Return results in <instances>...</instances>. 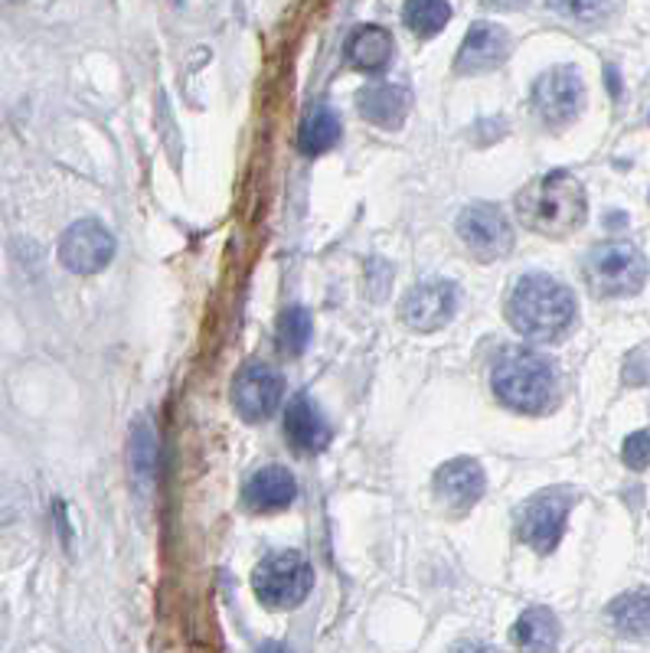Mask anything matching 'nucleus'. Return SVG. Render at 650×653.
<instances>
[{"instance_id":"b1692460","label":"nucleus","mask_w":650,"mask_h":653,"mask_svg":"<svg viewBox=\"0 0 650 653\" xmlns=\"http://www.w3.org/2000/svg\"><path fill=\"white\" fill-rule=\"evenodd\" d=\"M550 7L569 20H579V23H592L605 13L609 0H550Z\"/></svg>"},{"instance_id":"ddd939ff","label":"nucleus","mask_w":650,"mask_h":653,"mask_svg":"<svg viewBox=\"0 0 650 653\" xmlns=\"http://www.w3.org/2000/svg\"><path fill=\"white\" fill-rule=\"evenodd\" d=\"M510 56V33L497 23H474L455 56V69L461 75H474V72H491L497 65H504Z\"/></svg>"},{"instance_id":"f03ea898","label":"nucleus","mask_w":650,"mask_h":653,"mask_svg":"<svg viewBox=\"0 0 650 653\" xmlns=\"http://www.w3.org/2000/svg\"><path fill=\"white\" fill-rule=\"evenodd\" d=\"M517 216L520 222L537 232V235H550V239H566L573 235L586 216H589V203H586V190L582 183L566 173V170H553L543 177H533L520 193H517Z\"/></svg>"},{"instance_id":"9d476101","label":"nucleus","mask_w":650,"mask_h":653,"mask_svg":"<svg viewBox=\"0 0 650 653\" xmlns=\"http://www.w3.org/2000/svg\"><path fill=\"white\" fill-rule=\"evenodd\" d=\"M285 396V379L268 363H249L232 386V402L245 422H265L272 412H278Z\"/></svg>"},{"instance_id":"0eeeda50","label":"nucleus","mask_w":650,"mask_h":653,"mask_svg":"<svg viewBox=\"0 0 650 653\" xmlns=\"http://www.w3.org/2000/svg\"><path fill=\"white\" fill-rule=\"evenodd\" d=\"M458 239L468 245V252L481 262H497L510 255L514 249V226L507 213L494 203H471L458 213Z\"/></svg>"},{"instance_id":"c85d7f7f","label":"nucleus","mask_w":650,"mask_h":653,"mask_svg":"<svg viewBox=\"0 0 650 653\" xmlns=\"http://www.w3.org/2000/svg\"><path fill=\"white\" fill-rule=\"evenodd\" d=\"M10 3H23V0H10Z\"/></svg>"},{"instance_id":"aec40b11","label":"nucleus","mask_w":650,"mask_h":653,"mask_svg":"<svg viewBox=\"0 0 650 653\" xmlns=\"http://www.w3.org/2000/svg\"><path fill=\"white\" fill-rule=\"evenodd\" d=\"M609 621L622 638L631 641H650V592H625L609 605Z\"/></svg>"},{"instance_id":"2eb2a0df","label":"nucleus","mask_w":650,"mask_h":653,"mask_svg":"<svg viewBox=\"0 0 650 653\" xmlns=\"http://www.w3.org/2000/svg\"><path fill=\"white\" fill-rule=\"evenodd\" d=\"M298 497V481L291 477V471L272 464L255 471L245 487H242V500L252 513H278L288 510Z\"/></svg>"},{"instance_id":"bb28decb","label":"nucleus","mask_w":650,"mask_h":653,"mask_svg":"<svg viewBox=\"0 0 650 653\" xmlns=\"http://www.w3.org/2000/svg\"><path fill=\"white\" fill-rule=\"evenodd\" d=\"M523 3H527V0H488V7H507V10H510V7H523Z\"/></svg>"},{"instance_id":"a211bd4d","label":"nucleus","mask_w":650,"mask_h":653,"mask_svg":"<svg viewBox=\"0 0 650 653\" xmlns=\"http://www.w3.org/2000/svg\"><path fill=\"white\" fill-rule=\"evenodd\" d=\"M514 644L520 653H556L559 621L550 608H527L514 625Z\"/></svg>"},{"instance_id":"9b49d317","label":"nucleus","mask_w":650,"mask_h":653,"mask_svg":"<svg viewBox=\"0 0 650 653\" xmlns=\"http://www.w3.org/2000/svg\"><path fill=\"white\" fill-rule=\"evenodd\" d=\"M455 311H458V288L445 278H432L412 288L402 301V321L419 334L442 330L455 317Z\"/></svg>"},{"instance_id":"6ab92c4d","label":"nucleus","mask_w":650,"mask_h":653,"mask_svg":"<svg viewBox=\"0 0 650 653\" xmlns=\"http://www.w3.org/2000/svg\"><path fill=\"white\" fill-rule=\"evenodd\" d=\"M340 141V118L330 105L317 101L304 111L301 118V131H298V147L308 157H317L324 150H330Z\"/></svg>"},{"instance_id":"1a4fd4ad","label":"nucleus","mask_w":650,"mask_h":653,"mask_svg":"<svg viewBox=\"0 0 650 653\" xmlns=\"http://www.w3.org/2000/svg\"><path fill=\"white\" fill-rule=\"evenodd\" d=\"M115 258V235L98 219L72 222L59 239V262L72 275H98Z\"/></svg>"},{"instance_id":"cd10ccee","label":"nucleus","mask_w":650,"mask_h":653,"mask_svg":"<svg viewBox=\"0 0 650 653\" xmlns=\"http://www.w3.org/2000/svg\"><path fill=\"white\" fill-rule=\"evenodd\" d=\"M258 653H288V651H285V648H278V644H265V648H262Z\"/></svg>"},{"instance_id":"4be33fe9","label":"nucleus","mask_w":650,"mask_h":653,"mask_svg":"<svg viewBox=\"0 0 650 653\" xmlns=\"http://www.w3.org/2000/svg\"><path fill=\"white\" fill-rule=\"evenodd\" d=\"M311 330H314V321L308 307H298V304L285 307L278 314V350L288 356H301L311 343Z\"/></svg>"},{"instance_id":"a878e982","label":"nucleus","mask_w":650,"mask_h":653,"mask_svg":"<svg viewBox=\"0 0 650 653\" xmlns=\"http://www.w3.org/2000/svg\"><path fill=\"white\" fill-rule=\"evenodd\" d=\"M448 653H497V651H494L491 644H484V641H458Z\"/></svg>"},{"instance_id":"f8f14e48","label":"nucleus","mask_w":650,"mask_h":653,"mask_svg":"<svg viewBox=\"0 0 650 653\" xmlns=\"http://www.w3.org/2000/svg\"><path fill=\"white\" fill-rule=\"evenodd\" d=\"M435 500L452 513V517H461L468 513L488 491V477H484V468L474 461V458H455L448 464H442L435 471Z\"/></svg>"},{"instance_id":"4468645a","label":"nucleus","mask_w":650,"mask_h":653,"mask_svg":"<svg viewBox=\"0 0 650 653\" xmlns=\"http://www.w3.org/2000/svg\"><path fill=\"white\" fill-rule=\"evenodd\" d=\"M281 428H285L288 445L301 455H317L330 445V425L308 396H294L288 402Z\"/></svg>"},{"instance_id":"5701e85b","label":"nucleus","mask_w":650,"mask_h":653,"mask_svg":"<svg viewBox=\"0 0 650 653\" xmlns=\"http://www.w3.org/2000/svg\"><path fill=\"white\" fill-rule=\"evenodd\" d=\"M131 461L137 474H151L154 464V432L147 428V422L134 425V438H131Z\"/></svg>"},{"instance_id":"6e6552de","label":"nucleus","mask_w":650,"mask_h":653,"mask_svg":"<svg viewBox=\"0 0 650 653\" xmlns=\"http://www.w3.org/2000/svg\"><path fill=\"white\" fill-rule=\"evenodd\" d=\"M582 105H586V82L573 65H556L546 75H540L533 85V108L540 121H546L550 128L573 124Z\"/></svg>"},{"instance_id":"dca6fc26","label":"nucleus","mask_w":650,"mask_h":653,"mask_svg":"<svg viewBox=\"0 0 650 653\" xmlns=\"http://www.w3.org/2000/svg\"><path fill=\"white\" fill-rule=\"evenodd\" d=\"M412 95L402 85H370L360 92V114L376 128H402L409 118Z\"/></svg>"},{"instance_id":"423d86ee","label":"nucleus","mask_w":650,"mask_h":653,"mask_svg":"<svg viewBox=\"0 0 650 653\" xmlns=\"http://www.w3.org/2000/svg\"><path fill=\"white\" fill-rule=\"evenodd\" d=\"M311 585H314L311 563L294 549L265 556L252 576V589H255L258 602L275 612L298 608L311 595Z\"/></svg>"},{"instance_id":"393cba45","label":"nucleus","mask_w":650,"mask_h":653,"mask_svg":"<svg viewBox=\"0 0 650 653\" xmlns=\"http://www.w3.org/2000/svg\"><path fill=\"white\" fill-rule=\"evenodd\" d=\"M622 461H625L631 471H645V468H650V432H635V435L625 438Z\"/></svg>"},{"instance_id":"f257e3e1","label":"nucleus","mask_w":650,"mask_h":653,"mask_svg":"<svg viewBox=\"0 0 650 653\" xmlns=\"http://www.w3.org/2000/svg\"><path fill=\"white\" fill-rule=\"evenodd\" d=\"M579 317L576 294L556 278L530 275L523 278L510 298H507V321L510 327L537 343H556L563 340Z\"/></svg>"},{"instance_id":"7ed1b4c3","label":"nucleus","mask_w":650,"mask_h":653,"mask_svg":"<svg viewBox=\"0 0 650 653\" xmlns=\"http://www.w3.org/2000/svg\"><path fill=\"white\" fill-rule=\"evenodd\" d=\"M491 386L497 392V399L517 412L527 415H540L546 409H553L556 392H559V379L553 363L537 353V350H507L491 373Z\"/></svg>"},{"instance_id":"20e7f679","label":"nucleus","mask_w":650,"mask_h":653,"mask_svg":"<svg viewBox=\"0 0 650 653\" xmlns=\"http://www.w3.org/2000/svg\"><path fill=\"white\" fill-rule=\"evenodd\" d=\"M586 285L595 298H631L648 281V258L631 242H599L582 262Z\"/></svg>"},{"instance_id":"f3484780","label":"nucleus","mask_w":650,"mask_h":653,"mask_svg":"<svg viewBox=\"0 0 650 653\" xmlns=\"http://www.w3.org/2000/svg\"><path fill=\"white\" fill-rule=\"evenodd\" d=\"M393 59V36L386 26L366 23L347 36V62L360 72H383Z\"/></svg>"},{"instance_id":"39448f33","label":"nucleus","mask_w":650,"mask_h":653,"mask_svg":"<svg viewBox=\"0 0 650 653\" xmlns=\"http://www.w3.org/2000/svg\"><path fill=\"white\" fill-rule=\"evenodd\" d=\"M579 494L573 487H550L517 510V536L540 556H550L563 536Z\"/></svg>"},{"instance_id":"412c9836","label":"nucleus","mask_w":650,"mask_h":653,"mask_svg":"<svg viewBox=\"0 0 650 653\" xmlns=\"http://www.w3.org/2000/svg\"><path fill=\"white\" fill-rule=\"evenodd\" d=\"M402 20L416 36H435L448 26L452 20V3L448 0H406Z\"/></svg>"}]
</instances>
